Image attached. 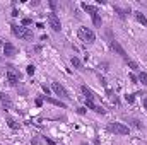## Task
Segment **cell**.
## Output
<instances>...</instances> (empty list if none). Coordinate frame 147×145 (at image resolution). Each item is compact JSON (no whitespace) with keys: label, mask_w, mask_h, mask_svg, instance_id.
Masks as SVG:
<instances>
[{"label":"cell","mask_w":147,"mask_h":145,"mask_svg":"<svg viewBox=\"0 0 147 145\" xmlns=\"http://www.w3.org/2000/svg\"><path fill=\"white\" fill-rule=\"evenodd\" d=\"M82 9L91 15V19H92V24L96 26V28H101V24H103V21H101V17H99V12H98V9L94 7V5H89V3H82Z\"/></svg>","instance_id":"obj_1"},{"label":"cell","mask_w":147,"mask_h":145,"mask_svg":"<svg viewBox=\"0 0 147 145\" xmlns=\"http://www.w3.org/2000/svg\"><path fill=\"white\" fill-rule=\"evenodd\" d=\"M77 34L80 38V41H84L86 44H92L96 41V34H94V31L91 28H79Z\"/></svg>","instance_id":"obj_2"},{"label":"cell","mask_w":147,"mask_h":145,"mask_svg":"<svg viewBox=\"0 0 147 145\" xmlns=\"http://www.w3.org/2000/svg\"><path fill=\"white\" fill-rule=\"evenodd\" d=\"M12 34L19 39H26V41L33 39V31H29L24 26H12Z\"/></svg>","instance_id":"obj_3"},{"label":"cell","mask_w":147,"mask_h":145,"mask_svg":"<svg viewBox=\"0 0 147 145\" xmlns=\"http://www.w3.org/2000/svg\"><path fill=\"white\" fill-rule=\"evenodd\" d=\"M108 132H110V133H115V135H128L130 128H128L127 125H123V123H116V121H113V123L108 125Z\"/></svg>","instance_id":"obj_4"},{"label":"cell","mask_w":147,"mask_h":145,"mask_svg":"<svg viewBox=\"0 0 147 145\" xmlns=\"http://www.w3.org/2000/svg\"><path fill=\"white\" fill-rule=\"evenodd\" d=\"M48 24H50V28H51L55 33H60V31H62V22H60V17H58L55 12H50V14H48Z\"/></svg>","instance_id":"obj_5"},{"label":"cell","mask_w":147,"mask_h":145,"mask_svg":"<svg viewBox=\"0 0 147 145\" xmlns=\"http://www.w3.org/2000/svg\"><path fill=\"white\" fill-rule=\"evenodd\" d=\"M7 80H9V84H10V85H17V84H19V80H21V73L17 72L12 65H9V67H7Z\"/></svg>","instance_id":"obj_6"},{"label":"cell","mask_w":147,"mask_h":145,"mask_svg":"<svg viewBox=\"0 0 147 145\" xmlns=\"http://www.w3.org/2000/svg\"><path fill=\"white\" fill-rule=\"evenodd\" d=\"M111 50H113L115 53H118V55H120L125 62H127V60H130V58H128V55H127V51H125V48H123L118 41H115V39L111 41Z\"/></svg>","instance_id":"obj_7"},{"label":"cell","mask_w":147,"mask_h":145,"mask_svg":"<svg viewBox=\"0 0 147 145\" xmlns=\"http://www.w3.org/2000/svg\"><path fill=\"white\" fill-rule=\"evenodd\" d=\"M51 89H53V92H55L57 96H60V97H63V99H70V96H69V92L65 91V87L60 85L58 82H53V84H51Z\"/></svg>","instance_id":"obj_8"},{"label":"cell","mask_w":147,"mask_h":145,"mask_svg":"<svg viewBox=\"0 0 147 145\" xmlns=\"http://www.w3.org/2000/svg\"><path fill=\"white\" fill-rule=\"evenodd\" d=\"M3 55H5L7 58H12V56L17 55V48H16L12 43H5V44H3Z\"/></svg>","instance_id":"obj_9"},{"label":"cell","mask_w":147,"mask_h":145,"mask_svg":"<svg viewBox=\"0 0 147 145\" xmlns=\"http://www.w3.org/2000/svg\"><path fill=\"white\" fill-rule=\"evenodd\" d=\"M80 91H82V94L86 96V99H87V101H94V99H96V94H94L87 85H82V87H80Z\"/></svg>","instance_id":"obj_10"},{"label":"cell","mask_w":147,"mask_h":145,"mask_svg":"<svg viewBox=\"0 0 147 145\" xmlns=\"http://www.w3.org/2000/svg\"><path fill=\"white\" fill-rule=\"evenodd\" d=\"M45 101L50 103V104H53V106H58V108H67L65 103H62V101H58V99H53V97H48V96H45Z\"/></svg>","instance_id":"obj_11"},{"label":"cell","mask_w":147,"mask_h":145,"mask_svg":"<svg viewBox=\"0 0 147 145\" xmlns=\"http://www.w3.org/2000/svg\"><path fill=\"white\" fill-rule=\"evenodd\" d=\"M134 15H135V19H137V22H140L142 26H147V17L140 12V10H135V12H134Z\"/></svg>","instance_id":"obj_12"},{"label":"cell","mask_w":147,"mask_h":145,"mask_svg":"<svg viewBox=\"0 0 147 145\" xmlns=\"http://www.w3.org/2000/svg\"><path fill=\"white\" fill-rule=\"evenodd\" d=\"M115 12H118L120 19H125V17H127V14H130V7H127V9L123 10V9H120V7L116 5V7H115Z\"/></svg>","instance_id":"obj_13"},{"label":"cell","mask_w":147,"mask_h":145,"mask_svg":"<svg viewBox=\"0 0 147 145\" xmlns=\"http://www.w3.org/2000/svg\"><path fill=\"white\" fill-rule=\"evenodd\" d=\"M0 101L7 106V108H10L12 106V101H10V97L7 96V94H3V92H0Z\"/></svg>","instance_id":"obj_14"},{"label":"cell","mask_w":147,"mask_h":145,"mask_svg":"<svg viewBox=\"0 0 147 145\" xmlns=\"http://www.w3.org/2000/svg\"><path fill=\"white\" fill-rule=\"evenodd\" d=\"M70 62H72V65L75 67V68H79V70H82V62H80V60H79L77 56H72V60H70Z\"/></svg>","instance_id":"obj_15"},{"label":"cell","mask_w":147,"mask_h":145,"mask_svg":"<svg viewBox=\"0 0 147 145\" xmlns=\"http://www.w3.org/2000/svg\"><path fill=\"white\" fill-rule=\"evenodd\" d=\"M137 79H139V82H142V85H147V72H140Z\"/></svg>","instance_id":"obj_16"},{"label":"cell","mask_w":147,"mask_h":145,"mask_svg":"<svg viewBox=\"0 0 147 145\" xmlns=\"http://www.w3.org/2000/svg\"><path fill=\"white\" fill-rule=\"evenodd\" d=\"M127 63H128V67H130L134 72H139V70H140V68H139V65H137L134 60H127Z\"/></svg>","instance_id":"obj_17"},{"label":"cell","mask_w":147,"mask_h":145,"mask_svg":"<svg viewBox=\"0 0 147 145\" xmlns=\"http://www.w3.org/2000/svg\"><path fill=\"white\" fill-rule=\"evenodd\" d=\"M7 123H9V126H10L12 130H17V128H19V125H17V123H16L12 118H7Z\"/></svg>","instance_id":"obj_18"},{"label":"cell","mask_w":147,"mask_h":145,"mask_svg":"<svg viewBox=\"0 0 147 145\" xmlns=\"http://www.w3.org/2000/svg\"><path fill=\"white\" fill-rule=\"evenodd\" d=\"M125 101H127L128 104H132V103L135 101V94H127V96H125Z\"/></svg>","instance_id":"obj_19"},{"label":"cell","mask_w":147,"mask_h":145,"mask_svg":"<svg viewBox=\"0 0 147 145\" xmlns=\"http://www.w3.org/2000/svg\"><path fill=\"white\" fill-rule=\"evenodd\" d=\"M33 24V19H29V17H26V19H22V26L26 28V26H31Z\"/></svg>","instance_id":"obj_20"},{"label":"cell","mask_w":147,"mask_h":145,"mask_svg":"<svg viewBox=\"0 0 147 145\" xmlns=\"http://www.w3.org/2000/svg\"><path fill=\"white\" fill-rule=\"evenodd\" d=\"M34 70H36V68H34V65H28V67H26V72L29 73V75H33Z\"/></svg>","instance_id":"obj_21"},{"label":"cell","mask_w":147,"mask_h":145,"mask_svg":"<svg viewBox=\"0 0 147 145\" xmlns=\"http://www.w3.org/2000/svg\"><path fill=\"white\" fill-rule=\"evenodd\" d=\"M130 80H132V82H134V84H137V80H139V79H137V77H135V75H134V73H130Z\"/></svg>","instance_id":"obj_22"},{"label":"cell","mask_w":147,"mask_h":145,"mask_svg":"<svg viewBox=\"0 0 147 145\" xmlns=\"http://www.w3.org/2000/svg\"><path fill=\"white\" fill-rule=\"evenodd\" d=\"M45 142H46V145H57L53 140H50V138H46V137H45Z\"/></svg>","instance_id":"obj_23"},{"label":"cell","mask_w":147,"mask_h":145,"mask_svg":"<svg viewBox=\"0 0 147 145\" xmlns=\"http://www.w3.org/2000/svg\"><path fill=\"white\" fill-rule=\"evenodd\" d=\"M77 113L79 114H86V108H77Z\"/></svg>","instance_id":"obj_24"},{"label":"cell","mask_w":147,"mask_h":145,"mask_svg":"<svg viewBox=\"0 0 147 145\" xmlns=\"http://www.w3.org/2000/svg\"><path fill=\"white\" fill-rule=\"evenodd\" d=\"M43 91H45V92H46V96H48V94H50V89H48V87H46V85H43Z\"/></svg>","instance_id":"obj_25"},{"label":"cell","mask_w":147,"mask_h":145,"mask_svg":"<svg viewBox=\"0 0 147 145\" xmlns=\"http://www.w3.org/2000/svg\"><path fill=\"white\" fill-rule=\"evenodd\" d=\"M33 145H39V140H38V138H34V140H33Z\"/></svg>","instance_id":"obj_26"},{"label":"cell","mask_w":147,"mask_h":145,"mask_svg":"<svg viewBox=\"0 0 147 145\" xmlns=\"http://www.w3.org/2000/svg\"><path fill=\"white\" fill-rule=\"evenodd\" d=\"M144 108L147 109V97H146V99H144Z\"/></svg>","instance_id":"obj_27"},{"label":"cell","mask_w":147,"mask_h":145,"mask_svg":"<svg viewBox=\"0 0 147 145\" xmlns=\"http://www.w3.org/2000/svg\"><path fill=\"white\" fill-rule=\"evenodd\" d=\"M0 46H2V48H3V43H2V39H0Z\"/></svg>","instance_id":"obj_28"}]
</instances>
